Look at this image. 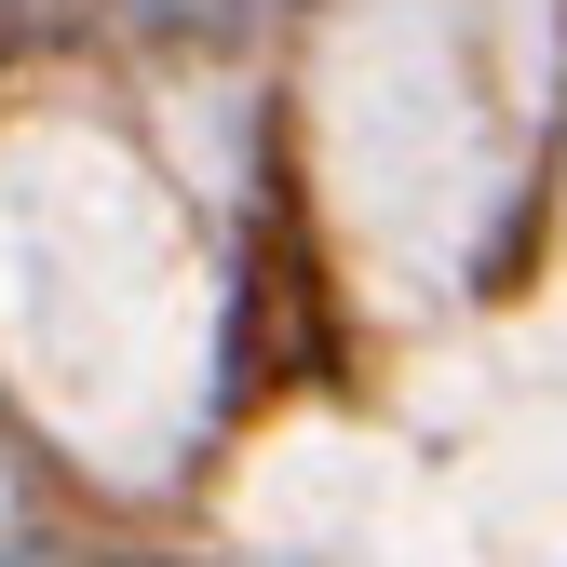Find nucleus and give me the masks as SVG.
<instances>
[{
    "label": "nucleus",
    "mask_w": 567,
    "mask_h": 567,
    "mask_svg": "<svg viewBox=\"0 0 567 567\" xmlns=\"http://www.w3.org/2000/svg\"><path fill=\"white\" fill-rule=\"evenodd\" d=\"M244 14V0H135V28H163V41H217Z\"/></svg>",
    "instance_id": "obj_1"
}]
</instances>
